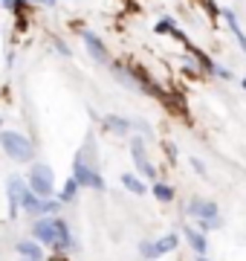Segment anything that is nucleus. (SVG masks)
Returning a JSON list of instances; mask_svg holds the SVG:
<instances>
[{"instance_id":"nucleus-1","label":"nucleus","mask_w":246,"mask_h":261,"mask_svg":"<svg viewBox=\"0 0 246 261\" xmlns=\"http://www.w3.org/2000/svg\"><path fill=\"white\" fill-rule=\"evenodd\" d=\"M0 145H3V151H6L12 160H18V163H29L32 154H35L32 142H29L23 134H18V130H3V134H0Z\"/></svg>"},{"instance_id":"nucleus-14","label":"nucleus","mask_w":246,"mask_h":261,"mask_svg":"<svg viewBox=\"0 0 246 261\" xmlns=\"http://www.w3.org/2000/svg\"><path fill=\"white\" fill-rule=\"evenodd\" d=\"M104 125L110 130H116V134H128L131 130V122L122 119V116H104Z\"/></svg>"},{"instance_id":"nucleus-9","label":"nucleus","mask_w":246,"mask_h":261,"mask_svg":"<svg viewBox=\"0 0 246 261\" xmlns=\"http://www.w3.org/2000/svg\"><path fill=\"white\" fill-rule=\"evenodd\" d=\"M6 192H9V209H12V215H18V209H20V195L26 192L23 180H20V177H9V186H6Z\"/></svg>"},{"instance_id":"nucleus-21","label":"nucleus","mask_w":246,"mask_h":261,"mask_svg":"<svg viewBox=\"0 0 246 261\" xmlns=\"http://www.w3.org/2000/svg\"><path fill=\"white\" fill-rule=\"evenodd\" d=\"M243 90H246V79H243Z\"/></svg>"},{"instance_id":"nucleus-4","label":"nucleus","mask_w":246,"mask_h":261,"mask_svg":"<svg viewBox=\"0 0 246 261\" xmlns=\"http://www.w3.org/2000/svg\"><path fill=\"white\" fill-rule=\"evenodd\" d=\"M73 177H76L78 186H87V189H104V180L102 174L96 171V168H90L81 157H76V171H73Z\"/></svg>"},{"instance_id":"nucleus-5","label":"nucleus","mask_w":246,"mask_h":261,"mask_svg":"<svg viewBox=\"0 0 246 261\" xmlns=\"http://www.w3.org/2000/svg\"><path fill=\"white\" fill-rule=\"evenodd\" d=\"M131 151H133V163H136V168L142 171L145 177H148V180H153V177H157V171H153V166L148 163V157H145L142 142H139V140H133V142H131Z\"/></svg>"},{"instance_id":"nucleus-2","label":"nucleus","mask_w":246,"mask_h":261,"mask_svg":"<svg viewBox=\"0 0 246 261\" xmlns=\"http://www.w3.org/2000/svg\"><path fill=\"white\" fill-rule=\"evenodd\" d=\"M29 189L38 197L52 195V189H55V174H52V168L44 166V163H35V166L29 168Z\"/></svg>"},{"instance_id":"nucleus-19","label":"nucleus","mask_w":246,"mask_h":261,"mask_svg":"<svg viewBox=\"0 0 246 261\" xmlns=\"http://www.w3.org/2000/svg\"><path fill=\"white\" fill-rule=\"evenodd\" d=\"M3 6H6V9H18L20 0H3Z\"/></svg>"},{"instance_id":"nucleus-11","label":"nucleus","mask_w":246,"mask_h":261,"mask_svg":"<svg viewBox=\"0 0 246 261\" xmlns=\"http://www.w3.org/2000/svg\"><path fill=\"white\" fill-rule=\"evenodd\" d=\"M186 241L191 244V250L197 252V255H206V250H208V244H206V238L197 232V229H191V226H186Z\"/></svg>"},{"instance_id":"nucleus-17","label":"nucleus","mask_w":246,"mask_h":261,"mask_svg":"<svg viewBox=\"0 0 246 261\" xmlns=\"http://www.w3.org/2000/svg\"><path fill=\"white\" fill-rule=\"evenodd\" d=\"M226 20H229V27H232V32H235V38H237V44L243 47V53H246V38H243V32H240V27H237V20H235V15H226Z\"/></svg>"},{"instance_id":"nucleus-16","label":"nucleus","mask_w":246,"mask_h":261,"mask_svg":"<svg viewBox=\"0 0 246 261\" xmlns=\"http://www.w3.org/2000/svg\"><path fill=\"white\" fill-rule=\"evenodd\" d=\"M153 197L162 200V203H171V200H174V189L165 186V183H157V186H153Z\"/></svg>"},{"instance_id":"nucleus-15","label":"nucleus","mask_w":246,"mask_h":261,"mask_svg":"<svg viewBox=\"0 0 246 261\" xmlns=\"http://www.w3.org/2000/svg\"><path fill=\"white\" fill-rule=\"evenodd\" d=\"M76 195H78V183H76V177H70L64 183V189H61V197H58V200H61V203H73Z\"/></svg>"},{"instance_id":"nucleus-7","label":"nucleus","mask_w":246,"mask_h":261,"mask_svg":"<svg viewBox=\"0 0 246 261\" xmlns=\"http://www.w3.org/2000/svg\"><path fill=\"white\" fill-rule=\"evenodd\" d=\"M81 38H84V47H87V53H90V56L96 58V61H107V49H104V44H102V38L99 35H93V32H81Z\"/></svg>"},{"instance_id":"nucleus-13","label":"nucleus","mask_w":246,"mask_h":261,"mask_svg":"<svg viewBox=\"0 0 246 261\" xmlns=\"http://www.w3.org/2000/svg\"><path fill=\"white\" fill-rule=\"evenodd\" d=\"M122 186L128 189V192H133V195H145L148 189H145V183L136 174H122Z\"/></svg>"},{"instance_id":"nucleus-10","label":"nucleus","mask_w":246,"mask_h":261,"mask_svg":"<svg viewBox=\"0 0 246 261\" xmlns=\"http://www.w3.org/2000/svg\"><path fill=\"white\" fill-rule=\"evenodd\" d=\"M189 215H197V218H214V215H218V206L211 203V200H191Z\"/></svg>"},{"instance_id":"nucleus-18","label":"nucleus","mask_w":246,"mask_h":261,"mask_svg":"<svg viewBox=\"0 0 246 261\" xmlns=\"http://www.w3.org/2000/svg\"><path fill=\"white\" fill-rule=\"evenodd\" d=\"M153 29H157V32H174V23H171V20L165 18V20H160V23H157Z\"/></svg>"},{"instance_id":"nucleus-12","label":"nucleus","mask_w":246,"mask_h":261,"mask_svg":"<svg viewBox=\"0 0 246 261\" xmlns=\"http://www.w3.org/2000/svg\"><path fill=\"white\" fill-rule=\"evenodd\" d=\"M18 252L26 261H44V252L38 250V244H35V241H20L18 244Z\"/></svg>"},{"instance_id":"nucleus-3","label":"nucleus","mask_w":246,"mask_h":261,"mask_svg":"<svg viewBox=\"0 0 246 261\" xmlns=\"http://www.w3.org/2000/svg\"><path fill=\"white\" fill-rule=\"evenodd\" d=\"M177 244H180V238L171 232V235H162L160 241H145V244H139V252H142V258H160V255H165V252L177 250Z\"/></svg>"},{"instance_id":"nucleus-20","label":"nucleus","mask_w":246,"mask_h":261,"mask_svg":"<svg viewBox=\"0 0 246 261\" xmlns=\"http://www.w3.org/2000/svg\"><path fill=\"white\" fill-rule=\"evenodd\" d=\"M194 261H208V258H206V255H197V258H194Z\"/></svg>"},{"instance_id":"nucleus-6","label":"nucleus","mask_w":246,"mask_h":261,"mask_svg":"<svg viewBox=\"0 0 246 261\" xmlns=\"http://www.w3.org/2000/svg\"><path fill=\"white\" fill-rule=\"evenodd\" d=\"M73 244V238H70V226L61 221V218H52V247L55 250H67Z\"/></svg>"},{"instance_id":"nucleus-8","label":"nucleus","mask_w":246,"mask_h":261,"mask_svg":"<svg viewBox=\"0 0 246 261\" xmlns=\"http://www.w3.org/2000/svg\"><path fill=\"white\" fill-rule=\"evenodd\" d=\"M32 235H35V241L52 247V218H41L38 215V221H35V226H32Z\"/></svg>"}]
</instances>
